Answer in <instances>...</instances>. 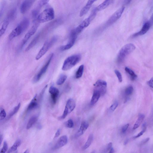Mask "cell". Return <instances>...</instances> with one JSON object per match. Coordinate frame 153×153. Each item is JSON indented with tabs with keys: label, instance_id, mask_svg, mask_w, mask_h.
<instances>
[{
	"label": "cell",
	"instance_id": "1",
	"mask_svg": "<svg viewBox=\"0 0 153 153\" xmlns=\"http://www.w3.org/2000/svg\"><path fill=\"white\" fill-rule=\"evenodd\" d=\"M30 21L27 18H24L11 32L8 36L10 40H11L24 32L28 27Z\"/></svg>",
	"mask_w": 153,
	"mask_h": 153
},
{
	"label": "cell",
	"instance_id": "2",
	"mask_svg": "<svg viewBox=\"0 0 153 153\" xmlns=\"http://www.w3.org/2000/svg\"><path fill=\"white\" fill-rule=\"evenodd\" d=\"M97 11L94 8L92 11L89 16L83 21L77 27L72 30L71 33L77 35L80 33L85 28L89 26L91 22L95 17Z\"/></svg>",
	"mask_w": 153,
	"mask_h": 153
},
{
	"label": "cell",
	"instance_id": "3",
	"mask_svg": "<svg viewBox=\"0 0 153 153\" xmlns=\"http://www.w3.org/2000/svg\"><path fill=\"white\" fill-rule=\"evenodd\" d=\"M54 16L53 9L51 7H49L38 15L36 21L39 23H44L53 19Z\"/></svg>",
	"mask_w": 153,
	"mask_h": 153
},
{
	"label": "cell",
	"instance_id": "4",
	"mask_svg": "<svg viewBox=\"0 0 153 153\" xmlns=\"http://www.w3.org/2000/svg\"><path fill=\"white\" fill-rule=\"evenodd\" d=\"M81 56L79 54H74L68 57L64 61L62 69L67 71L74 66L80 60Z\"/></svg>",
	"mask_w": 153,
	"mask_h": 153
},
{
	"label": "cell",
	"instance_id": "5",
	"mask_svg": "<svg viewBox=\"0 0 153 153\" xmlns=\"http://www.w3.org/2000/svg\"><path fill=\"white\" fill-rule=\"evenodd\" d=\"M57 40V37L54 36L47 40L44 43L36 56V59L41 58L52 47Z\"/></svg>",
	"mask_w": 153,
	"mask_h": 153
},
{
	"label": "cell",
	"instance_id": "6",
	"mask_svg": "<svg viewBox=\"0 0 153 153\" xmlns=\"http://www.w3.org/2000/svg\"><path fill=\"white\" fill-rule=\"evenodd\" d=\"M135 46L132 43H129L124 46L119 51L117 57L118 62H122L128 55L135 49Z\"/></svg>",
	"mask_w": 153,
	"mask_h": 153
},
{
	"label": "cell",
	"instance_id": "7",
	"mask_svg": "<svg viewBox=\"0 0 153 153\" xmlns=\"http://www.w3.org/2000/svg\"><path fill=\"white\" fill-rule=\"evenodd\" d=\"M39 25V23L36 21L34 22V24L26 34L22 40L18 50H21L23 48L30 37L33 35L36 32Z\"/></svg>",
	"mask_w": 153,
	"mask_h": 153
},
{
	"label": "cell",
	"instance_id": "8",
	"mask_svg": "<svg viewBox=\"0 0 153 153\" xmlns=\"http://www.w3.org/2000/svg\"><path fill=\"white\" fill-rule=\"evenodd\" d=\"M53 56V53H52L50 55L46 63L34 77L33 79V83H36L38 82L46 73Z\"/></svg>",
	"mask_w": 153,
	"mask_h": 153
},
{
	"label": "cell",
	"instance_id": "9",
	"mask_svg": "<svg viewBox=\"0 0 153 153\" xmlns=\"http://www.w3.org/2000/svg\"><path fill=\"white\" fill-rule=\"evenodd\" d=\"M125 9V7H120L109 18L106 23L107 25H110L116 22L121 16Z\"/></svg>",
	"mask_w": 153,
	"mask_h": 153
},
{
	"label": "cell",
	"instance_id": "10",
	"mask_svg": "<svg viewBox=\"0 0 153 153\" xmlns=\"http://www.w3.org/2000/svg\"><path fill=\"white\" fill-rule=\"evenodd\" d=\"M107 84L103 80H98L94 84V90L99 92L101 95H104L106 91Z\"/></svg>",
	"mask_w": 153,
	"mask_h": 153
},
{
	"label": "cell",
	"instance_id": "11",
	"mask_svg": "<svg viewBox=\"0 0 153 153\" xmlns=\"http://www.w3.org/2000/svg\"><path fill=\"white\" fill-rule=\"evenodd\" d=\"M49 92L51 94V97L52 103L55 104L57 101L59 94V91L58 88L53 86H51L49 90Z\"/></svg>",
	"mask_w": 153,
	"mask_h": 153
},
{
	"label": "cell",
	"instance_id": "12",
	"mask_svg": "<svg viewBox=\"0 0 153 153\" xmlns=\"http://www.w3.org/2000/svg\"><path fill=\"white\" fill-rule=\"evenodd\" d=\"M77 38V35L70 33V39L68 43L65 45L61 46L60 50L64 51L71 48L74 45Z\"/></svg>",
	"mask_w": 153,
	"mask_h": 153
},
{
	"label": "cell",
	"instance_id": "13",
	"mask_svg": "<svg viewBox=\"0 0 153 153\" xmlns=\"http://www.w3.org/2000/svg\"><path fill=\"white\" fill-rule=\"evenodd\" d=\"M34 0H25L20 7V12L23 14L25 13L30 9L32 4Z\"/></svg>",
	"mask_w": 153,
	"mask_h": 153
},
{
	"label": "cell",
	"instance_id": "14",
	"mask_svg": "<svg viewBox=\"0 0 153 153\" xmlns=\"http://www.w3.org/2000/svg\"><path fill=\"white\" fill-rule=\"evenodd\" d=\"M68 141V139L67 136L64 135L62 136L58 139L53 149H57L63 147L67 143Z\"/></svg>",
	"mask_w": 153,
	"mask_h": 153
},
{
	"label": "cell",
	"instance_id": "15",
	"mask_svg": "<svg viewBox=\"0 0 153 153\" xmlns=\"http://www.w3.org/2000/svg\"><path fill=\"white\" fill-rule=\"evenodd\" d=\"M89 126V124L86 121L82 122L80 127L75 135V138H77L83 134Z\"/></svg>",
	"mask_w": 153,
	"mask_h": 153
},
{
	"label": "cell",
	"instance_id": "16",
	"mask_svg": "<svg viewBox=\"0 0 153 153\" xmlns=\"http://www.w3.org/2000/svg\"><path fill=\"white\" fill-rule=\"evenodd\" d=\"M97 0H88L85 5L81 10L79 16L82 17L86 14L88 12L93 4Z\"/></svg>",
	"mask_w": 153,
	"mask_h": 153
},
{
	"label": "cell",
	"instance_id": "17",
	"mask_svg": "<svg viewBox=\"0 0 153 153\" xmlns=\"http://www.w3.org/2000/svg\"><path fill=\"white\" fill-rule=\"evenodd\" d=\"M75 106L76 104L74 100L70 98L66 102L64 110L69 114L74 109Z\"/></svg>",
	"mask_w": 153,
	"mask_h": 153
},
{
	"label": "cell",
	"instance_id": "18",
	"mask_svg": "<svg viewBox=\"0 0 153 153\" xmlns=\"http://www.w3.org/2000/svg\"><path fill=\"white\" fill-rule=\"evenodd\" d=\"M151 25L149 22L144 24L141 30L138 32L133 35V37L143 35L145 34L149 30Z\"/></svg>",
	"mask_w": 153,
	"mask_h": 153
},
{
	"label": "cell",
	"instance_id": "19",
	"mask_svg": "<svg viewBox=\"0 0 153 153\" xmlns=\"http://www.w3.org/2000/svg\"><path fill=\"white\" fill-rule=\"evenodd\" d=\"M114 0H105L102 3L95 7L97 11L103 10L112 3Z\"/></svg>",
	"mask_w": 153,
	"mask_h": 153
},
{
	"label": "cell",
	"instance_id": "20",
	"mask_svg": "<svg viewBox=\"0 0 153 153\" xmlns=\"http://www.w3.org/2000/svg\"><path fill=\"white\" fill-rule=\"evenodd\" d=\"M37 94L34 96L30 103L29 104L27 108V111H30L36 108L38 105L37 100Z\"/></svg>",
	"mask_w": 153,
	"mask_h": 153
},
{
	"label": "cell",
	"instance_id": "21",
	"mask_svg": "<svg viewBox=\"0 0 153 153\" xmlns=\"http://www.w3.org/2000/svg\"><path fill=\"white\" fill-rule=\"evenodd\" d=\"M39 33L37 34L36 36L33 39L27 47L26 48L25 51L27 52L32 48L37 43L40 37Z\"/></svg>",
	"mask_w": 153,
	"mask_h": 153
},
{
	"label": "cell",
	"instance_id": "22",
	"mask_svg": "<svg viewBox=\"0 0 153 153\" xmlns=\"http://www.w3.org/2000/svg\"><path fill=\"white\" fill-rule=\"evenodd\" d=\"M17 15V10L16 8H14L10 10L8 13L6 18L9 21L14 19Z\"/></svg>",
	"mask_w": 153,
	"mask_h": 153
},
{
	"label": "cell",
	"instance_id": "23",
	"mask_svg": "<svg viewBox=\"0 0 153 153\" xmlns=\"http://www.w3.org/2000/svg\"><path fill=\"white\" fill-rule=\"evenodd\" d=\"M101 96V94L99 92L94 90L91 100V105H93L95 104L97 102Z\"/></svg>",
	"mask_w": 153,
	"mask_h": 153
},
{
	"label": "cell",
	"instance_id": "24",
	"mask_svg": "<svg viewBox=\"0 0 153 153\" xmlns=\"http://www.w3.org/2000/svg\"><path fill=\"white\" fill-rule=\"evenodd\" d=\"M10 21L5 19L3 21L1 26L0 30V36L1 37L5 33V31L9 25Z\"/></svg>",
	"mask_w": 153,
	"mask_h": 153
},
{
	"label": "cell",
	"instance_id": "25",
	"mask_svg": "<svg viewBox=\"0 0 153 153\" xmlns=\"http://www.w3.org/2000/svg\"><path fill=\"white\" fill-rule=\"evenodd\" d=\"M145 117V115L143 114H139L138 118L133 126V129H136L140 126L143 120Z\"/></svg>",
	"mask_w": 153,
	"mask_h": 153
},
{
	"label": "cell",
	"instance_id": "26",
	"mask_svg": "<svg viewBox=\"0 0 153 153\" xmlns=\"http://www.w3.org/2000/svg\"><path fill=\"white\" fill-rule=\"evenodd\" d=\"M38 119V116L36 115H34L31 117L29 120L27 124L26 128L27 129L30 128L36 122Z\"/></svg>",
	"mask_w": 153,
	"mask_h": 153
},
{
	"label": "cell",
	"instance_id": "27",
	"mask_svg": "<svg viewBox=\"0 0 153 153\" xmlns=\"http://www.w3.org/2000/svg\"><path fill=\"white\" fill-rule=\"evenodd\" d=\"M21 144V140L20 139L17 140L9 149L7 152L8 153H11L16 151L18 148L20 146Z\"/></svg>",
	"mask_w": 153,
	"mask_h": 153
},
{
	"label": "cell",
	"instance_id": "28",
	"mask_svg": "<svg viewBox=\"0 0 153 153\" xmlns=\"http://www.w3.org/2000/svg\"><path fill=\"white\" fill-rule=\"evenodd\" d=\"M125 70L126 73L129 75L131 80L134 81L137 78V75L130 68L126 67Z\"/></svg>",
	"mask_w": 153,
	"mask_h": 153
},
{
	"label": "cell",
	"instance_id": "29",
	"mask_svg": "<svg viewBox=\"0 0 153 153\" xmlns=\"http://www.w3.org/2000/svg\"><path fill=\"white\" fill-rule=\"evenodd\" d=\"M93 140V135L92 134H90L88 137L82 149L85 150L88 148L91 144Z\"/></svg>",
	"mask_w": 153,
	"mask_h": 153
},
{
	"label": "cell",
	"instance_id": "30",
	"mask_svg": "<svg viewBox=\"0 0 153 153\" xmlns=\"http://www.w3.org/2000/svg\"><path fill=\"white\" fill-rule=\"evenodd\" d=\"M21 106V104L19 103L18 105L15 107L8 114L7 119H9L16 113L19 111Z\"/></svg>",
	"mask_w": 153,
	"mask_h": 153
},
{
	"label": "cell",
	"instance_id": "31",
	"mask_svg": "<svg viewBox=\"0 0 153 153\" xmlns=\"http://www.w3.org/2000/svg\"><path fill=\"white\" fill-rule=\"evenodd\" d=\"M84 66L81 65L79 67L75 74V77L77 79L80 78L82 76L84 71Z\"/></svg>",
	"mask_w": 153,
	"mask_h": 153
},
{
	"label": "cell",
	"instance_id": "32",
	"mask_svg": "<svg viewBox=\"0 0 153 153\" xmlns=\"http://www.w3.org/2000/svg\"><path fill=\"white\" fill-rule=\"evenodd\" d=\"M67 78V76L65 74H61L56 82V84L58 85H62L65 81Z\"/></svg>",
	"mask_w": 153,
	"mask_h": 153
},
{
	"label": "cell",
	"instance_id": "33",
	"mask_svg": "<svg viewBox=\"0 0 153 153\" xmlns=\"http://www.w3.org/2000/svg\"><path fill=\"white\" fill-rule=\"evenodd\" d=\"M146 128V123H144L142 126V130L139 133H138L136 136L133 137V138H136L139 137L145 132Z\"/></svg>",
	"mask_w": 153,
	"mask_h": 153
},
{
	"label": "cell",
	"instance_id": "34",
	"mask_svg": "<svg viewBox=\"0 0 153 153\" xmlns=\"http://www.w3.org/2000/svg\"><path fill=\"white\" fill-rule=\"evenodd\" d=\"M49 1L50 0H39L37 4V8L39 9L40 8L46 5Z\"/></svg>",
	"mask_w": 153,
	"mask_h": 153
},
{
	"label": "cell",
	"instance_id": "35",
	"mask_svg": "<svg viewBox=\"0 0 153 153\" xmlns=\"http://www.w3.org/2000/svg\"><path fill=\"white\" fill-rule=\"evenodd\" d=\"M133 91V88L132 86H129L127 87L125 91V93L126 95H131Z\"/></svg>",
	"mask_w": 153,
	"mask_h": 153
},
{
	"label": "cell",
	"instance_id": "36",
	"mask_svg": "<svg viewBox=\"0 0 153 153\" xmlns=\"http://www.w3.org/2000/svg\"><path fill=\"white\" fill-rule=\"evenodd\" d=\"M66 126L68 128H72L74 126L73 121L71 119L68 120L66 123Z\"/></svg>",
	"mask_w": 153,
	"mask_h": 153
},
{
	"label": "cell",
	"instance_id": "37",
	"mask_svg": "<svg viewBox=\"0 0 153 153\" xmlns=\"http://www.w3.org/2000/svg\"><path fill=\"white\" fill-rule=\"evenodd\" d=\"M114 72L118 78L119 81L120 82H121L123 79L122 75L120 72L118 70H115L114 71Z\"/></svg>",
	"mask_w": 153,
	"mask_h": 153
},
{
	"label": "cell",
	"instance_id": "38",
	"mask_svg": "<svg viewBox=\"0 0 153 153\" xmlns=\"http://www.w3.org/2000/svg\"><path fill=\"white\" fill-rule=\"evenodd\" d=\"M8 148V145L6 141H4L3 144V146L1 150V153H5L6 152Z\"/></svg>",
	"mask_w": 153,
	"mask_h": 153
},
{
	"label": "cell",
	"instance_id": "39",
	"mask_svg": "<svg viewBox=\"0 0 153 153\" xmlns=\"http://www.w3.org/2000/svg\"><path fill=\"white\" fill-rule=\"evenodd\" d=\"M6 116V113L4 109H2L0 110V119L2 120Z\"/></svg>",
	"mask_w": 153,
	"mask_h": 153
},
{
	"label": "cell",
	"instance_id": "40",
	"mask_svg": "<svg viewBox=\"0 0 153 153\" xmlns=\"http://www.w3.org/2000/svg\"><path fill=\"white\" fill-rule=\"evenodd\" d=\"M118 105V102L117 101H115L110 107V109L112 111H114L116 109Z\"/></svg>",
	"mask_w": 153,
	"mask_h": 153
},
{
	"label": "cell",
	"instance_id": "41",
	"mask_svg": "<svg viewBox=\"0 0 153 153\" xmlns=\"http://www.w3.org/2000/svg\"><path fill=\"white\" fill-rule=\"evenodd\" d=\"M48 87V85H46L43 88L42 90L41 93H40L39 96V101H40L41 99H42L43 96L45 93V92Z\"/></svg>",
	"mask_w": 153,
	"mask_h": 153
},
{
	"label": "cell",
	"instance_id": "42",
	"mask_svg": "<svg viewBox=\"0 0 153 153\" xmlns=\"http://www.w3.org/2000/svg\"><path fill=\"white\" fill-rule=\"evenodd\" d=\"M39 9L38 8H36L33 10L32 11V15L33 17L35 18L36 16L37 17L38 15L39 12Z\"/></svg>",
	"mask_w": 153,
	"mask_h": 153
},
{
	"label": "cell",
	"instance_id": "43",
	"mask_svg": "<svg viewBox=\"0 0 153 153\" xmlns=\"http://www.w3.org/2000/svg\"><path fill=\"white\" fill-rule=\"evenodd\" d=\"M112 142L109 143L107 145L106 147L104 149V151L105 152L109 151L110 149L112 147Z\"/></svg>",
	"mask_w": 153,
	"mask_h": 153
},
{
	"label": "cell",
	"instance_id": "44",
	"mask_svg": "<svg viewBox=\"0 0 153 153\" xmlns=\"http://www.w3.org/2000/svg\"><path fill=\"white\" fill-rule=\"evenodd\" d=\"M129 126V124L127 123L124 125L122 128V132L123 133H125Z\"/></svg>",
	"mask_w": 153,
	"mask_h": 153
},
{
	"label": "cell",
	"instance_id": "45",
	"mask_svg": "<svg viewBox=\"0 0 153 153\" xmlns=\"http://www.w3.org/2000/svg\"><path fill=\"white\" fill-rule=\"evenodd\" d=\"M149 138L148 137L142 141L140 144V146H142L146 143L149 140Z\"/></svg>",
	"mask_w": 153,
	"mask_h": 153
},
{
	"label": "cell",
	"instance_id": "46",
	"mask_svg": "<svg viewBox=\"0 0 153 153\" xmlns=\"http://www.w3.org/2000/svg\"><path fill=\"white\" fill-rule=\"evenodd\" d=\"M147 84L150 87L153 88V78L148 82Z\"/></svg>",
	"mask_w": 153,
	"mask_h": 153
},
{
	"label": "cell",
	"instance_id": "47",
	"mask_svg": "<svg viewBox=\"0 0 153 153\" xmlns=\"http://www.w3.org/2000/svg\"><path fill=\"white\" fill-rule=\"evenodd\" d=\"M60 130L59 129H58L56 131L55 135L54 137V138H56L59 136L60 134Z\"/></svg>",
	"mask_w": 153,
	"mask_h": 153
},
{
	"label": "cell",
	"instance_id": "48",
	"mask_svg": "<svg viewBox=\"0 0 153 153\" xmlns=\"http://www.w3.org/2000/svg\"><path fill=\"white\" fill-rule=\"evenodd\" d=\"M114 152V149L112 147L109 150V153H113Z\"/></svg>",
	"mask_w": 153,
	"mask_h": 153
},
{
	"label": "cell",
	"instance_id": "49",
	"mask_svg": "<svg viewBox=\"0 0 153 153\" xmlns=\"http://www.w3.org/2000/svg\"><path fill=\"white\" fill-rule=\"evenodd\" d=\"M0 144H1V142L2 140H3V136H2V135L1 134V135H0Z\"/></svg>",
	"mask_w": 153,
	"mask_h": 153
},
{
	"label": "cell",
	"instance_id": "50",
	"mask_svg": "<svg viewBox=\"0 0 153 153\" xmlns=\"http://www.w3.org/2000/svg\"><path fill=\"white\" fill-rule=\"evenodd\" d=\"M128 139H127L124 142V145H126V144H127V143H128Z\"/></svg>",
	"mask_w": 153,
	"mask_h": 153
},
{
	"label": "cell",
	"instance_id": "51",
	"mask_svg": "<svg viewBox=\"0 0 153 153\" xmlns=\"http://www.w3.org/2000/svg\"><path fill=\"white\" fill-rule=\"evenodd\" d=\"M29 151L28 149L26 150L25 152L24 153H29Z\"/></svg>",
	"mask_w": 153,
	"mask_h": 153
},
{
	"label": "cell",
	"instance_id": "52",
	"mask_svg": "<svg viewBox=\"0 0 153 153\" xmlns=\"http://www.w3.org/2000/svg\"><path fill=\"white\" fill-rule=\"evenodd\" d=\"M131 0H128L127 2L128 3H129V2H130L131 1Z\"/></svg>",
	"mask_w": 153,
	"mask_h": 153
},
{
	"label": "cell",
	"instance_id": "53",
	"mask_svg": "<svg viewBox=\"0 0 153 153\" xmlns=\"http://www.w3.org/2000/svg\"><path fill=\"white\" fill-rule=\"evenodd\" d=\"M34 1L35 0H34Z\"/></svg>",
	"mask_w": 153,
	"mask_h": 153
}]
</instances>
